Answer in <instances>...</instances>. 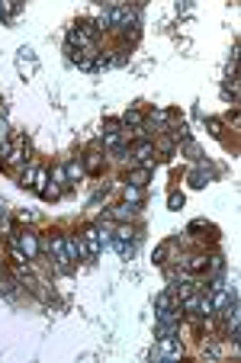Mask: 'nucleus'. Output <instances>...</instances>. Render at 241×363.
Segmentation results:
<instances>
[{"label": "nucleus", "mask_w": 241, "mask_h": 363, "mask_svg": "<svg viewBox=\"0 0 241 363\" xmlns=\"http://www.w3.org/2000/svg\"><path fill=\"white\" fill-rule=\"evenodd\" d=\"M13 247L16 251H26V257H36L39 254V238H36L32 232H20L13 238Z\"/></svg>", "instance_id": "f03ea898"}, {"label": "nucleus", "mask_w": 241, "mask_h": 363, "mask_svg": "<svg viewBox=\"0 0 241 363\" xmlns=\"http://www.w3.org/2000/svg\"><path fill=\"white\" fill-rule=\"evenodd\" d=\"M135 212H139V209H135L132 202H122V206H116L113 212H109V219H116V222H132Z\"/></svg>", "instance_id": "39448f33"}, {"label": "nucleus", "mask_w": 241, "mask_h": 363, "mask_svg": "<svg viewBox=\"0 0 241 363\" xmlns=\"http://www.w3.org/2000/svg\"><path fill=\"white\" fill-rule=\"evenodd\" d=\"M222 270H225V257H222V254H212V257H209V273H212V277H219Z\"/></svg>", "instance_id": "f8f14e48"}, {"label": "nucleus", "mask_w": 241, "mask_h": 363, "mask_svg": "<svg viewBox=\"0 0 241 363\" xmlns=\"http://www.w3.org/2000/svg\"><path fill=\"white\" fill-rule=\"evenodd\" d=\"M64 170H68V174H71V177H74V180H78V177H84V164H80V161H71V164H68V167H64Z\"/></svg>", "instance_id": "4468645a"}, {"label": "nucleus", "mask_w": 241, "mask_h": 363, "mask_svg": "<svg viewBox=\"0 0 241 363\" xmlns=\"http://www.w3.org/2000/svg\"><path fill=\"white\" fill-rule=\"evenodd\" d=\"M97 148H100V141H94V145H90L87 161H84V167L90 170V174H97V170H100V164H103V158H100V151H97Z\"/></svg>", "instance_id": "423d86ee"}, {"label": "nucleus", "mask_w": 241, "mask_h": 363, "mask_svg": "<svg viewBox=\"0 0 241 363\" xmlns=\"http://www.w3.org/2000/svg\"><path fill=\"white\" fill-rule=\"evenodd\" d=\"M3 135H7V122H3V119H0V139H3Z\"/></svg>", "instance_id": "aec40b11"}, {"label": "nucleus", "mask_w": 241, "mask_h": 363, "mask_svg": "<svg viewBox=\"0 0 241 363\" xmlns=\"http://www.w3.org/2000/svg\"><path fill=\"white\" fill-rule=\"evenodd\" d=\"M180 354H183V347H180L177 334H171V338H158V350H155L158 360H177Z\"/></svg>", "instance_id": "f257e3e1"}, {"label": "nucleus", "mask_w": 241, "mask_h": 363, "mask_svg": "<svg viewBox=\"0 0 241 363\" xmlns=\"http://www.w3.org/2000/svg\"><path fill=\"white\" fill-rule=\"evenodd\" d=\"M148 177H151V167H139V170H132V174H129V186H141V183H148Z\"/></svg>", "instance_id": "6e6552de"}, {"label": "nucleus", "mask_w": 241, "mask_h": 363, "mask_svg": "<svg viewBox=\"0 0 241 363\" xmlns=\"http://www.w3.org/2000/svg\"><path fill=\"white\" fill-rule=\"evenodd\" d=\"M141 196H145V193H141V186H125V202L139 206V202H141Z\"/></svg>", "instance_id": "ddd939ff"}, {"label": "nucleus", "mask_w": 241, "mask_h": 363, "mask_svg": "<svg viewBox=\"0 0 241 363\" xmlns=\"http://www.w3.org/2000/svg\"><path fill=\"white\" fill-rule=\"evenodd\" d=\"M167 202H171V209H180V206H183V196H180V193H171V200H167Z\"/></svg>", "instance_id": "f3484780"}, {"label": "nucleus", "mask_w": 241, "mask_h": 363, "mask_svg": "<svg viewBox=\"0 0 241 363\" xmlns=\"http://www.w3.org/2000/svg\"><path fill=\"white\" fill-rule=\"evenodd\" d=\"M64 251H68V257H71V261H78V257H87L84 241H80L78 235H68V238H64Z\"/></svg>", "instance_id": "20e7f679"}, {"label": "nucleus", "mask_w": 241, "mask_h": 363, "mask_svg": "<svg viewBox=\"0 0 241 363\" xmlns=\"http://www.w3.org/2000/svg\"><path fill=\"white\" fill-rule=\"evenodd\" d=\"M84 251H87V257H97L100 254V228H87L84 232Z\"/></svg>", "instance_id": "7ed1b4c3"}, {"label": "nucleus", "mask_w": 241, "mask_h": 363, "mask_svg": "<svg viewBox=\"0 0 241 363\" xmlns=\"http://www.w3.org/2000/svg\"><path fill=\"white\" fill-rule=\"evenodd\" d=\"M167 119H171V113H167V109H155V113H151V122H155V125H164Z\"/></svg>", "instance_id": "2eb2a0df"}, {"label": "nucleus", "mask_w": 241, "mask_h": 363, "mask_svg": "<svg viewBox=\"0 0 241 363\" xmlns=\"http://www.w3.org/2000/svg\"><path fill=\"white\" fill-rule=\"evenodd\" d=\"M174 305H180V302H174V296H171V293H158V296H155V309H158V312L174 309Z\"/></svg>", "instance_id": "9d476101"}, {"label": "nucleus", "mask_w": 241, "mask_h": 363, "mask_svg": "<svg viewBox=\"0 0 241 363\" xmlns=\"http://www.w3.org/2000/svg\"><path fill=\"white\" fill-rule=\"evenodd\" d=\"M0 289H3L7 296H13V280H7V277H3V280H0Z\"/></svg>", "instance_id": "dca6fc26"}, {"label": "nucleus", "mask_w": 241, "mask_h": 363, "mask_svg": "<svg viewBox=\"0 0 241 363\" xmlns=\"http://www.w3.org/2000/svg\"><path fill=\"white\" fill-rule=\"evenodd\" d=\"M64 177H68V170H64V167H55V180H58V183H64Z\"/></svg>", "instance_id": "a211bd4d"}, {"label": "nucleus", "mask_w": 241, "mask_h": 363, "mask_svg": "<svg viewBox=\"0 0 241 363\" xmlns=\"http://www.w3.org/2000/svg\"><path fill=\"white\" fill-rule=\"evenodd\" d=\"M190 183H193V186H206V183H209V180H212V170H206V164H202V167H196V170H190Z\"/></svg>", "instance_id": "0eeeda50"}, {"label": "nucleus", "mask_w": 241, "mask_h": 363, "mask_svg": "<svg viewBox=\"0 0 241 363\" xmlns=\"http://www.w3.org/2000/svg\"><path fill=\"white\" fill-rule=\"evenodd\" d=\"M209 129L216 132V135H222V122H219V119H209Z\"/></svg>", "instance_id": "6ab92c4d"}, {"label": "nucleus", "mask_w": 241, "mask_h": 363, "mask_svg": "<svg viewBox=\"0 0 241 363\" xmlns=\"http://www.w3.org/2000/svg\"><path fill=\"white\" fill-rule=\"evenodd\" d=\"M132 155L139 158V161H148V158L155 155V145H151V141H139V145L132 148Z\"/></svg>", "instance_id": "1a4fd4ad"}, {"label": "nucleus", "mask_w": 241, "mask_h": 363, "mask_svg": "<svg viewBox=\"0 0 241 363\" xmlns=\"http://www.w3.org/2000/svg\"><path fill=\"white\" fill-rule=\"evenodd\" d=\"M122 122L125 125H141V122H145V116H141V109H125Z\"/></svg>", "instance_id": "9b49d317"}]
</instances>
